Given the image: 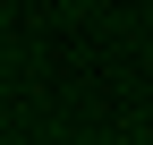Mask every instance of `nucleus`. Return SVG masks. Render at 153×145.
<instances>
[]
</instances>
